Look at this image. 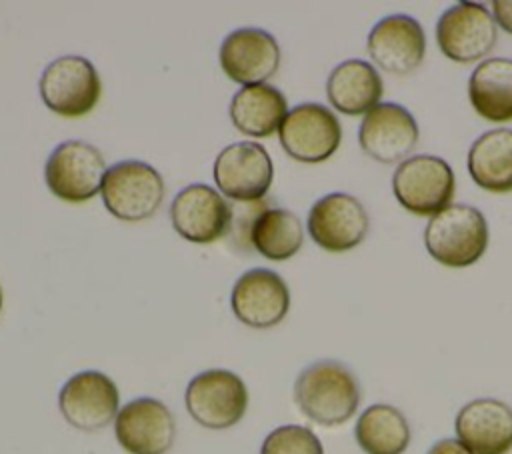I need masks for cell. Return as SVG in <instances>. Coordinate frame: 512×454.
<instances>
[{
    "label": "cell",
    "instance_id": "4fadbf2b",
    "mask_svg": "<svg viewBox=\"0 0 512 454\" xmlns=\"http://www.w3.org/2000/svg\"><path fill=\"white\" fill-rule=\"evenodd\" d=\"M114 434L128 454H166L174 444L176 422L164 402L144 396L118 410Z\"/></svg>",
    "mask_w": 512,
    "mask_h": 454
},
{
    "label": "cell",
    "instance_id": "f546056e",
    "mask_svg": "<svg viewBox=\"0 0 512 454\" xmlns=\"http://www.w3.org/2000/svg\"><path fill=\"white\" fill-rule=\"evenodd\" d=\"M0 308H2V290H0Z\"/></svg>",
    "mask_w": 512,
    "mask_h": 454
},
{
    "label": "cell",
    "instance_id": "e0dca14e",
    "mask_svg": "<svg viewBox=\"0 0 512 454\" xmlns=\"http://www.w3.org/2000/svg\"><path fill=\"white\" fill-rule=\"evenodd\" d=\"M220 66L242 86L266 84L280 66V46L262 28H238L220 46Z\"/></svg>",
    "mask_w": 512,
    "mask_h": 454
},
{
    "label": "cell",
    "instance_id": "9c48e42d",
    "mask_svg": "<svg viewBox=\"0 0 512 454\" xmlns=\"http://www.w3.org/2000/svg\"><path fill=\"white\" fill-rule=\"evenodd\" d=\"M280 144L298 162L316 164L328 160L340 146L342 128L336 114L316 102L294 106L278 128Z\"/></svg>",
    "mask_w": 512,
    "mask_h": 454
},
{
    "label": "cell",
    "instance_id": "9a60e30c",
    "mask_svg": "<svg viewBox=\"0 0 512 454\" xmlns=\"http://www.w3.org/2000/svg\"><path fill=\"white\" fill-rule=\"evenodd\" d=\"M236 318L250 328H272L290 308V292L280 274L266 268L244 272L230 294Z\"/></svg>",
    "mask_w": 512,
    "mask_h": 454
},
{
    "label": "cell",
    "instance_id": "8992f818",
    "mask_svg": "<svg viewBox=\"0 0 512 454\" xmlns=\"http://www.w3.org/2000/svg\"><path fill=\"white\" fill-rule=\"evenodd\" d=\"M188 414L206 428L224 430L234 426L248 408V388L244 380L224 368L196 374L184 394Z\"/></svg>",
    "mask_w": 512,
    "mask_h": 454
},
{
    "label": "cell",
    "instance_id": "30bf717a",
    "mask_svg": "<svg viewBox=\"0 0 512 454\" xmlns=\"http://www.w3.org/2000/svg\"><path fill=\"white\" fill-rule=\"evenodd\" d=\"M120 394L116 384L98 370H84L66 380L58 394L64 420L86 432L108 426L118 414Z\"/></svg>",
    "mask_w": 512,
    "mask_h": 454
},
{
    "label": "cell",
    "instance_id": "7a4b0ae2",
    "mask_svg": "<svg viewBox=\"0 0 512 454\" xmlns=\"http://www.w3.org/2000/svg\"><path fill=\"white\" fill-rule=\"evenodd\" d=\"M424 244L428 254L448 268L470 266L486 252V218L470 204H450L428 220Z\"/></svg>",
    "mask_w": 512,
    "mask_h": 454
},
{
    "label": "cell",
    "instance_id": "44dd1931",
    "mask_svg": "<svg viewBox=\"0 0 512 454\" xmlns=\"http://www.w3.org/2000/svg\"><path fill=\"white\" fill-rule=\"evenodd\" d=\"M284 94L270 84L242 86L230 102L232 124L246 136H272L288 114Z\"/></svg>",
    "mask_w": 512,
    "mask_h": 454
},
{
    "label": "cell",
    "instance_id": "83f0119b",
    "mask_svg": "<svg viewBox=\"0 0 512 454\" xmlns=\"http://www.w3.org/2000/svg\"><path fill=\"white\" fill-rule=\"evenodd\" d=\"M492 12H494L496 24L508 34H512V0H494Z\"/></svg>",
    "mask_w": 512,
    "mask_h": 454
},
{
    "label": "cell",
    "instance_id": "2e32d148",
    "mask_svg": "<svg viewBox=\"0 0 512 454\" xmlns=\"http://www.w3.org/2000/svg\"><path fill=\"white\" fill-rule=\"evenodd\" d=\"M420 130L404 106L396 102H382L374 106L358 130V140L362 150L384 164L398 162L406 158L418 144Z\"/></svg>",
    "mask_w": 512,
    "mask_h": 454
},
{
    "label": "cell",
    "instance_id": "ac0fdd59",
    "mask_svg": "<svg viewBox=\"0 0 512 454\" xmlns=\"http://www.w3.org/2000/svg\"><path fill=\"white\" fill-rule=\"evenodd\" d=\"M174 230L196 244H210L228 232L230 204L208 184H190L170 206Z\"/></svg>",
    "mask_w": 512,
    "mask_h": 454
},
{
    "label": "cell",
    "instance_id": "f1b7e54d",
    "mask_svg": "<svg viewBox=\"0 0 512 454\" xmlns=\"http://www.w3.org/2000/svg\"><path fill=\"white\" fill-rule=\"evenodd\" d=\"M428 454H472L460 440L456 438H444V440H438L430 450Z\"/></svg>",
    "mask_w": 512,
    "mask_h": 454
},
{
    "label": "cell",
    "instance_id": "6da1fadb",
    "mask_svg": "<svg viewBox=\"0 0 512 454\" xmlns=\"http://www.w3.org/2000/svg\"><path fill=\"white\" fill-rule=\"evenodd\" d=\"M300 412L320 426H338L352 418L360 404V386L348 366L318 360L306 366L294 384Z\"/></svg>",
    "mask_w": 512,
    "mask_h": 454
},
{
    "label": "cell",
    "instance_id": "ffe728a7",
    "mask_svg": "<svg viewBox=\"0 0 512 454\" xmlns=\"http://www.w3.org/2000/svg\"><path fill=\"white\" fill-rule=\"evenodd\" d=\"M384 92L378 70L358 58L340 62L326 80V94L330 104L348 116L368 114L378 106Z\"/></svg>",
    "mask_w": 512,
    "mask_h": 454
},
{
    "label": "cell",
    "instance_id": "7402d4cb",
    "mask_svg": "<svg viewBox=\"0 0 512 454\" xmlns=\"http://www.w3.org/2000/svg\"><path fill=\"white\" fill-rule=\"evenodd\" d=\"M468 98L474 112L488 122L512 120V60L488 58L468 80Z\"/></svg>",
    "mask_w": 512,
    "mask_h": 454
},
{
    "label": "cell",
    "instance_id": "3957f363",
    "mask_svg": "<svg viewBox=\"0 0 512 454\" xmlns=\"http://www.w3.org/2000/svg\"><path fill=\"white\" fill-rule=\"evenodd\" d=\"M392 190L402 208L416 216H434L450 206L456 190L452 166L432 154H416L400 162Z\"/></svg>",
    "mask_w": 512,
    "mask_h": 454
},
{
    "label": "cell",
    "instance_id": "52a82bcc",
    "mask_svg": "<svg viewBox=\"0 0 512 454\" xmlns=\"http://www.w3.org/2000/svg\"><path fill=\"white\" fill-rule=\"evenodd\" d=\"M38 88L48 110L64 118H78L96 106L102 84L88 58L60 56L44 68Z\"/></svg>",
    "mask_w": 512,
    "mask_h": 454
},
{
    "label": "cell",
    "instance_id": "8fae6325",
    "mask_svg": "<svg viewBox=\"0 0 512 454\" xmlns=\"http://www.w3.org/2000/svg\"><path fill=\"white\" fill-rule=\"evenodd\" d=\"M272 160L258 142H234L214 160L218 190L234 202L262 200L272 184Z\"/></svg>",
    "mask_w": 512,
    "mask_h": 454
},
{
    "label": "cell",
    "instance_id": "ba28073f",
    "mask_svg": "<svg viewBox=\"0 0 512 454\" xmlns=\"http://www.w3.org/2000/svg\"><path fill=\"white\" fill-rule=\"evenodd\" d=\"M492 12L478 2L450 6L436 24V40L442 54L454 62L468 64L486 58L498 40Z\"/></svg>",
    "mask_w": 512,
    "mask_h": 454
},
{
    "label": "cell",
    "instance_id": "484cf974",
    "mask_svg": "<svg viewBox=\"0 0 512 454\" xmlns=\"http://www.w3.org/2000/svg\"><path fill=\"white\" fill-rule=\"evenodd\" d=\"M260 454H324V448L310 428L286 424L264 438Z\"/></svg>",
    "mask_w": 512,
    "mask_h": 454
},
{
    "label": "cell",
    "instance_id": "5bb4252c",
    "mask_svg": "<svg viewBox=\"0 0 512 454\" xmlns=\"http://www.w3.org/2000/svg\"><path fill=\"white\" fill-rule=\"evenodd\" d=\"M372 62L388 74L414 72L426 52V36L420 22L406 14H392L376 22L366 42Z\"/></svg>",
    "mask_w": 512,
    "mask_h": 454
},
{
    "label": "cell",
    "instance_id": "d6986e66",
    "mask_svg": "<svg viewBox=\"0 0 512 454\" xmlns=\"http://www.w3.org/2000/svg\"><path fill=\"white\" fill-rule=\"evenodd\" d=\"M456 436L472 454H508L512 408L496 398L472 400L456 416Z\"/></svg>",
    "mask_w": 512,
    "mask_h": 454
},
{
    "label": "cell",
    "instance_id": "7c38bea8",
    "mask_svg": "<svg viewBox=\"0 0 512 454\" xmlns=\"http://www.w3.org/2000/svg\"><path fill=\"white\" fill-rule=\"evenodd\" d=\"M370 220L362 202L344 192L322 196L308 212V234L328 252L356 248L368 234Z\"/></svg>",
    "mask_w": 512,
    "mask_h": 454
},
{
    "label": "cell",
    "instance_id": "5b68a950",
    "mask_svg": "<svg viewBox=\"0 0 512 454\" xmlns=\"http://www.w3.org/2000/svg\"><path fill=\"white\" fill-rule=\"evenodd\" d=\"M102 152L84 140L58 144L44 166L48 190L64 202H86L102 190L106 176Z\"/></svg>",
    "mask_w": 512,
    "mask_h": 454
},
{
    "label": "cell",
    "instance_id": "277c9868",
    "mask_svg": "<svg viewBox=\"0 0 512 454\" xmlns=\"http://www.w3.org/2000/svg\"><path fill=\"white\" fill-rule=\"evenodd\" d=\"M100 194L114 218L138 222L160 208L164 180L154 166L140 160H124L106 170Z\"/></svg>",
    "mask_w": 512,
    "mask_h": 454
},
{
    "label": "cell",
    "instance_id": "4316f807",
    "mask_svg": "<svg viewBox=\"0 0 512 454\" xmlns=\"http://www.w3.org/2000/svg\"><path fill=\"white\" fill-rule=\"evenodd\" d=\"M272 204L268 200H252V202H232L230 204V224L228 232L230 242L240 250H250V234L256 218L268 210Z\"/></svg>",
    "mask_w": 512,
    "mask_h": 454
},
{
    "label": "cell",
    "instance_id": "d4e9b609",
    "mask_svg": "<svg viewBox=\"0 0 512 454\" xmlns=\"http://www.w3.org/2000/svg\"><path fill=\"white\" fill-rule=\"evenodd\" d=\"M250 242L268 260H288L302 248L304 228L294 212L270 206L256 218Z\"/></svg>",
    "mask_w": 512,
    "mask_h": 454
},
{
    "label": "cell",
    "instance_id": "cb8c5ba5",
    "mask_svg": "<svg viewBox=\"0 0 512 454\" xmlns=\"http://www.w3.org/2000/svg\"><path fill=\"white\" fill-rule=\"evenodd\" d=\"M354 436L366 454H402L410 444V426L398 408L372 404L360 414Z\"/></svg>",
    "mask_w": 512,
    "mask_h": 454
},
{
    "label": "cell",
    "instance_id": "603a6c76",
    "mask_svg": "<svg viewBox=\"0 0 512 454\" xmlns=\"http://www.w3.org/2000/svg\"><path fill=\"white\" fill-rule=\"evenodd\" d=\"M468 172L488 192H512V130L496 128L476 138L468 152Z\"/></svg>",
    "mask_w": 512,
    "mask_h": 454
}]
</instances>
